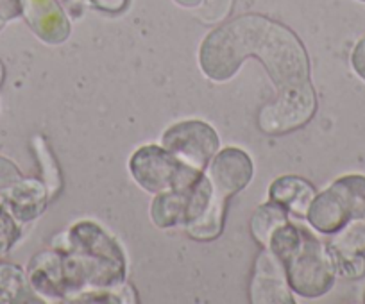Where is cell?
<instances>
[{"instance_id":"6da1fadb","label":"cell","mask_w":365,"mask_h":304,"mask_svg":"<svg viewBox=\"0 0 365 304\" xmlns=\"http://www.w3.org/2000/svg\"><path fill=\"white\" fill-rule=\"evenodd\" d=\"M251 56L263 63L278 90L310 81V59L299 38L262 15L238 16L210 33L199 51V63L206 78L224 83L233 79Z\"/></svg>"},{"instance_id":"7a4b0ae2","label":"cell","mask_w":365,"mask_h":304,"mask_svg":"<svg viewBox=\"0 0 365 304\" xmlns=\"http://www.w3.org/2000/svg\"><path fill=\"white\" fill-rule=\"evenodd\" d=\"M65 299L81 292L115 288L125 281V256L113 236L96 222H77L61 251Z\"/></svg>"},{"instance_id":"3957f363","label":"cell","mask_w":365,"mask_h":304,"mask_svg":"<svg viewBox=\"0 0 365 304\" xmlns=\"http://www.w3.org/2000/svg\"><path fill=\"white\" fill-rule=\"evenodd\" d=\"M267 249L282 261L287 281L297 295H326L336 279V267L328 243L299 224L285 222L272 233Z\"/></svg>"},{"instance_id":"277c9868","label":"cell","mask_w":365,"mask_h":304,"mask_svg":"<svg viewBox=\"0 0 365 304\" xmlns=\"http://www.w3.org/2000/svg\"><path fill=\"white\" fill-rule=\"evenodd\" d=\"M365 216V176L349 174L333 181L324 192L315 195L308 208L307 220L321 235L333 236L347 224Z\"/></svg>"},{"instance_id":"5b68a950","label":"cell","mask_w":365,"mask_h":304,"mask_svg":"<svg viewBox=\"0 0 365 304\" xmlns=\"http://www.w3.org/2000/svg\"><path fill=\"white\" fill-rule=\"evenodd\" d=\"M129 170L136 183L153 195L190 188L202 176V170L158 145L140 147L129 159Z\"/></svg>"},{"instance_id":"8992f818","label":"cell","mask_w":365,"mask_h":304,"mask_svg":"<svg viewBox=\"0 0 365 304\" xmlns=\"http://www.w3.org/2000/svg\"><path fill=\"white\" fill-rule=\"evenodd\" d=\"M317 99L310 81L278 90L272 103L265 104L258 113V127L267 135H287L314 118Z\"/></svg>"},{"instance_id":"52a82bcc","label":"cell","mask_w":365,"mask_h":304,"mask_svg":"<svg viewBox=\"0 0 365 304\" xmlns=\"http://www.w3.org/2000/svg\"><path fill=\"white\" fill-rule=\"evenodd\" d=\"M161 143L172 154L188 165L205 170L219 152L220 140L215 129L202 120H185L168 127Z\"/></svg>"},{"instance_id":"ba28073f","label":"cell","mask_w":365,"mask_h":304,"mask_svg":"<svg viewBox=\"0 0 365 304\" xmlns=\"http://www.w3.org/2000/svg\"><path fill=\"white\" fill-rule=\"evenodd\" d=\"M206 169V177L212 184L213 195L222 201H227L231 195L244 190L255 174V167L247 152L235 147L217 152Z\"/></svg>"},{"instance_id":"9c48e42d","label":"cell","mask_w":365,"mask_h":304,"mask_svg":"<svg viewBox=\"0 0 365 304\" xmlns=\"http://www.w3.org/2000/svg\"><path fill=\"white\" fill-rule=\"evenodd\" d=\"M251 300L252 303H296L282 261L269 249L263 251L256 260L255 276L251 281Z\"/></svg>"},{"instance_id":"30bf717a","label":"cell","mask_w":365,"mask_h":304,"mask_svg":"<svg viewBox=\"0 0 365 304\" xmlns=\"http://www.w3.org/2000/svg\"><path fill=\"white\" fill-rule=\"evenodd\" d=\"M22 15L45 43L59 45L70 36V22L56 0H22Z\"/></svg>"},{"instance_id":"8fae6325","label":"cell","mask_w":365,"mask_h":304,"mask_svg":"<svg viewBox=\"0 0 365 304\" xmlns=\"http://www.w3.org/2000/svg\"><path fill=\"white\" fill-rule=\"evenodd\" d=\"M47 201V187L38 179H19L4 192V206L22 224L40 216Z\"/></svg>"},{"instance_id":"7c38bea8","label":"cell","mask_w":365,"mask_h":304,"mask_svg":"<svg viewBox=\"0 0 365 304\" xmlns=\"http://www.w3.org/2000/svg\"><path fill=\"white\" fill-rule=\"evenodd\" d=\"M27 279L36 293L51 300L65 299L63 288L61 251H45L31 260Z\"/></svg>"},{"instance_id":"4fadbf2b","label":"cell","mask_w":365,"mask_h":304,"mask_svg":"<svg viewBox=\"0 0 365 304\" xmlns=\"http://www.w3.org/2000/svg\"><path fill=\"white\" fill-rule=\"evenodd\" d=\"M270 201L278 202L289 213L307 216L308 208L317 194L307 179L297 176H283L274 181L269 188Z\"/></svg>"},{"instance_id":"5bb4252c","label":"cell","mask_w":365,"mask_h":304,"mask_svg":"<svg viewBox=\"0 0 365 304\" xmlns=\"http://www.w3.org/2000/svg\"><path fill=\"white\" fill-rule=\"evenodd\" d=\"M192 187L185 190L163 192L154 197L150 204V219L158 227L187 226L190 216Z\"/></svg>"},{"instance_id":"9a60e30c","label":"cell","mask_w":365,"mask_h":304,"mask_svg":"<svg viewBox=\"0 0 365 304\" xmlns=\"http://www.w3.org/2000/svg\"><path fill=\"white\" fill-rule=\"evenodd\" d=\"M285 222H289V211L283 206H279L278 202L269 201L259 206L255 215H252L251 233L256 242L267 247L272 233Z\"/></svg>"},{"instance_id":"2e32d148","label":"cell","mask_w":365,"mask_h":304,"mask_svg":"<svg viewBox=\"0 0 365 304\" xmlns=\"http://www.w3.org/2000/svg\"><path fill=\"white\" fill-rule=\"evenodd\" d=\"M26 272L16 265L0 263V303H24L29 300Z\"/></svg>"},{"instance_id":"e0dca14e","label":"cell","mask_w":365,"mask_h":304,"mask_svg":"<svg viewBox=\"0 0 365 304\" xmlns=\"http://www.w3.org/2000/svg\"><path fill=\"white\" fill-rule=\"evenodd\" d=\"M333 254H365V216L347 224L328 242Z\"/></svg>"},{"instance_id":"ac0fdd59","label":"cell","mask_w":365,"mask_h":304,"mask_svg":"<svg viewBox=\"0 0 365 304\" xmlns=\"http://www.w3.org/2000/svg\"><path fill=\"white\" fill-rule=\"evenodd\" d=\"M34 147H36V156L38 159H40L41 170H43V179L48 192V197H56V194H58L59 188H61V174H59V169L56 167V162L54 158H52L47 143H45L40 136L34 138Z\"/></svg>"},{"instance_id":"d6986e66","label":"cell","mask_w":365,"mask_h":304,"mask_svg":"<svg viewBox=\"0 0 365 304\" xmlns=\"http://www.w3.org/2000/svg\"><path fill=\"white\" fill-rule=\"evenodd\" d=\"M20 236L19 220L8 211L6 206H0V258L9 253Z\"/></svg>"},{"instance_id":"ffe728a7","label":"cell","mask_w":365,"mask_h":304,"mask_svg":"<svg viewBox=\"0 0 365 304\" xmlns=\"http://www.w3.org/2000/svg\"><path fill=\"white\" fill-rule=\"evenodd\" d=\"M333 254V253H331ZM336 274L347 279H360L365 276V254H333Z\"/></svg>"},{"instance_id":"44dd1931","label":"cell","mask_w":365,"mask_h":304,"mask_svg":"<svg viewBox=\"0 0 365 304\" xmlns=\"http://www.w3.org/2000/svg\"><path fill=\"white\" fill-rule=\"evenodd\" d=\"M19 179H22V174L16 169L15 163H11L9 159L0 156V194L8 190Z\"/></svg>"},{"instance_id":"7402d4cb","label":"cell","mask_w":365,"mask_h":304,"mask_svg":"<svg viewBox=\"0 0 365 304\" xmlns=\"http://www.w3.org/2000/svg\"><path fill=\"white\" fill-rule=\"evenodd\" d=\"M351 68L365 83V36L360 38L351 51Z\"/></svg>"},{"instance_id":"603a6c76","label":"cell","mask_w":365,"mask_h":304,"mask_svg":"<svg viewBox=\"0 0 365 304\" xmlns=\"http://www.w3.org/2000/svg\"><path fill=\"white\" fill-rule=\"evenodd\" d=\"M22 15V0H0V19L8 20Z\"/></svg>"},{"instance_id":"cb8c5ba5","label":"cell","mask_w":365,"mask_h":304,"mask_svg":"<svg viewBox=\"0 0 365 304\" xmlns=\"http://www.w3.org/2000/svg\"><path fill=\"white\" fill-rule=\"evenodd\" d=\"M97 9L106 13H120L128 8V0H90Z\"/></svg>"},{"instance_id":"d4e9b609","label":"cell","mask_w":365,"mask_h":304,"mask_svg":"<svg viewBox=\"0 0 365 304\" xmlns=\"http://www.w3.org/2000/svg\"><path fill=\"white\" fill-rule=\"evenodd\" d=\"M4 75H6L4 65H2V61H0V86H2V83H4Z\"/></svg>"},{"instance_id":"484cf974","label":"cell","mask_w":365,"mask_h":304,"mask_svg":"<svg viewBox=\"0 0 365 304\" xmlns=\"http://www.w3.org/2000/svg\"><path fill=\"white\" fill-rule=\"evenodd\" d=\"M4 23H6V20H4V19H0V29L4 27Z\"/></svg>"},{"instance_id":"4316f807","label":"cell","mask_w":365,"mask_h":304,"mask_svg":"<svg viewBox=\"0 0 365 304\" xmlns=\"http://www.w3.org/2000/svg\"><path fill=\"white\" fill-rule=\"evenodd\" d=\"M364 303H365V293H364Z\"/></svg>"},{"instance_id":"83f0119b","label":"cell","mask_w":365,"mask_h":304,"mask_svg":"<svg viewBox=\"0 0 365 304\" xmlns=\"http://www.w3.org/2000/svg\"><path fill=\"white\" fill-rule=\"evenodd\" d=\"M360 2H365V0H360Z\"/></svg>"}]
</instances>
